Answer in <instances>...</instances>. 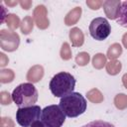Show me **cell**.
Returning <instances> with one entry per match:
<instances>
[{
  "mask_svg": "<svg viewBox=\"0 0 127 127\" xmlns=\"http://www.w3.org/2000/svg\"><path fill=\"white\" fill-rule=\"evenodd\" d=\"M8 62H9L8 58L3 53H0V65L1 66H5L8 64Z\"/></svg>",
  "mask_w": 127,
  "mask_h": 127,
  "instance_id": "obj_28",
  "label": "cell"
},
{
  "mask_svg": "<svg viewBox=\"0 0 127 127\" xmlns=\"http://www.w3.org/2000/svg\"><path fill=\"white\" fill-rule=\"evenodd\" d=\"M80 15H81V8L80 7H75L74 9H72L71 11H69L66 14V16L64 18L65 25H67V26L74 25L79 20Z\"/></svg>",
  "mask_w": 127,
  "mask_h": 127,
  "instance_id": "obj_12",
  "label": "cell"
},
{
  "mask_svg": "<svg viewBox=\"0 0 127 127\" xmlns=\"http://www.w3.org/2000/svg\"><path fill=\"white\" fill-rule=\"evenodd\" d=\"M20 5L22 6L23 9L29 10V9H30V6L32 5V2H31V1H21V2H20Z\"/></svg>",
  "mask_w": 127,
  "mask_h": 127,
  "instance_id": "obj_29",
  "label": "cell"
},
{
  "mask_svg": "<svg viewBox=\"0 0 127 127\" xmlns=\"http://www.w3.org/2000/svg\"><path fill=\"white\" fill-rule=\"evenodd\" d=\"M86 100L79 92H71L60 100V107L65 116L69 118H75L86 110Z\"/></svg>",
  "mask_w": 127,
  "mask_h": 127,
  "instance_id": "obj_1",
  "label": "cell"
},
{
  "mask_svg": "<svg viewBox=\"0 0 127 127\" xmlns=\"http://www.w3.org/2000/svg\"><path fill=\"white\" fill-rule=\"evenodd\" d=\"M34 19L40 29L49 27V20L47 19V9L44 5H39L34 10Z\"/></svg>",
  "mask_w": 127,
  "mask_h": 127,
  "instance_id": "obj_9",
  "label": "cell"
},
{
  "mask_svg": "<svg viewBox=\"0 0 127 127\" xmlns=\"http://www.w3.org/2000/svg\"><path fill=\"white\" fill-rule=\"evenodd\" d=\"M0 127H14V122L10 117H2Z\"/></svg>",
  "mask_w": 127,
  "mask_h": 127,
  "instance_id": "obj_26",
  "label": "cell"
},
{
  "mask_svg": "<svg viewBox=\"0 0 127 127\" xmlns=\"http://www.w3.org/2000/svg\"><path fill=\"white\" fill-rule=\"evenodd\" d=\"M86 5H88L90 7V9L92 10H97L99 9V7L102 5V2H99V1H86Z\"/></svg>",
  "mask_w": 127,
  "mask_h": 127,
  "instance_id": "obj_27",
  "label": "cell"
},
{
  "mask_svg": "<svg viewBox=\"0 0 127 127\" xmlns=\"http://www.w3.org/2000/svg\"><path fill=\"white\" fill-rule=\"evenodd\" d=\"M106 56L103 54H96L93 58H92V65L93 67H95L96 69H100L102 68L105 64H106Z\"/></svg>",
  "mask_w": 127,
  "mask_h": 127,
  "instance_id": "obj_18",
  "label": "cell"
},
{
  "mask_svg": "<svg viewBox=\"0 0 127 127\" xmlns=\"http://www.w3.org/2000/svg\"><path fill=\"white\" fill-rule=\"evenodd\" d=\"M42 114V109L39 105L18 108L16 111L17 123L22 127H30L35 121L39 120Z\"/></svg>",
  "mask_w": 127,
  "mask_h": 127,
  "instance_id": "obj_5",
  "label": "cell"
},
{
  "mask_svg": "<svg viewBox=\"0 0 127 127\" xmlns=\"http://www.w3.org/2000/svg\"><path fill=\"white\" fill-rule=\"evenodd\" d=\"M20 44V37L17 33L8 30L0 31V46L6 52H14L18 49Z\"/></svg>",
  "mask_w": 127,
  "mask_h": 127,
  "instance_id": "obj_7",
  "label": "cell"
},
{
  "mask_svg": "<svg viewBox=\"0 0 127 127\" xmlns=\"http://www.w3.org/2000/svg\"><path fill=\"white\" fill-rule=\"evenodd\" d=\"M69 40L71 42V46L72 47H80L83 45L84 42V36L82 31L79 28H72L69 31Z\"/></svg>",
  "mask_w": 127,
  "mask_h": 127,
  "instance_id": "obj_10",
  "label": "cell"
},
{
  "mask_svg": "<svg viewBox=\"0 0 127 127\" xmlns=\"http://www.w3.org/2000/svg\"><path fill=\"white\" fill-rule=\"evenodd\" d=\"M116 22L121 27L127 28V1L121 2V6L117 14Z\"/></svg>",
  "mask_w": 127,
  "mask_h": 127,
  "instance_id": "obj_13",
  "label": "cell"
},
{
  "mask_svg": "<svg viewBox=\"0 0 127 127\" xmlns=\"http://www.w3.org/2000/svg\"><path fill=\"white\" fill-rule=\"evenodd\" d=\"M50 90L56 97H64L71 92L75 87V78L66 71H61L55 74L49 84Z\"/></svg>",
  "mask_w": 127,
  "mask_h": 127,
  "instance_id": "obj_2",
  "label": "cell"
},
{
  "mask_svg": "<svg viewBox=\"0 0 127 127\" xmlns=\"http://www.w3.org/2000/svg\"><path fill=\"white\" fill-rule=\"evenodd\" d=\"M90 36L96 41H104L111 33V26L109 22L103 17L93 19L89 24Z\"/></svg>",
  "mask_w": 127,
  "mask_h": 127,
  "instance_id": "obj_6",
  "label": "cell"
},
{
  "mask_svg": "<svg viewBox=\"0 0 127 127\" xmlns=\"http://www.w3.org/2000/svg\"><path fill=\"white\" fill-rule=\"evenodd\" d=\"M121 54H122L121 45L118 44V43H114L109 47V49L107 51L106 58H108L110 61H113V60H116L118 57H120Z\"/></svg>",
  "mask_w": 127,
  "mask_h": 127,
  "instance_id": "obj_14",
  "label": "cell"
},
{
  "mask_svg": "<svg viewBox=\"0 0 127 127\" xmlns=\"http://www.w3.org/2000/svg\"><path fill=\"white\" fill-rule=\"evenodd\" d=\"M86 96H87V98H88L91 102H93V103H99V102H101V101L104 99L102 93H101L98 89H96V88H93V89L89 90V91L86 93Z\"/></svg>",
  "mask_w": 127,
  "mask_h": 127,
  "instance_id": "obj_19",
  "label": "cell"
},
{
  "mask_svg": "<svg viewBox=\"0 0 127 127\" xmlns=\"http://www.w3.org/2000/svg\"><path fill=\"white\" fill-rule=\"evenodd\" d=\"M61 58L64 61H68L71 58V51L67 43H64L61 49Z\"/></svg>",
  "mask_w": 127,
  "mask_h": 127,
  "instance_id": "obj_24",
  "label": "cell"
},
{
  "mask_svg": "<svg viewBox=\"0 0 127 127\" xmlns=\"http://www.w3.org/2000/svg\"><path fill=\"white\" fill-rule=\"evenodd\" d=\"M81 127H115V126L113 124L103 121V120H94V121L88 122L87 124H85Z\"/></svg>",
  "mask_w": 127,
  "mask_h": 127,
  "instance_id": "obj_23",
  "label": "cell"
},
{
  "mask_svg": "<svg viewBox=\"0 0 127 127\" xmlns=\"http://www.w3.org/2000/svg\"><path fill=\"white\" fill-rule=\"evenodd\" d=\"M14 78V72L12 69H1L0 70V81L2 83L11 82Z\"/></svg>",
  "mask_w": 127,
  "mask_h": 127,
  "instance_id": "obj_20",
  "label": "cell"
},
{
  "mask_svg": "<svg viewBox=\"0 0 127 127\" xmlns=\"http://www.w3.org/2000/svg\"><path fill=\"white\" fill-rule=\"evenodd\" d=\"M89 60H90V57H89V55H88L87 53H85V52L78 53L77 56L75 57V63H76L78 65H80V66H83V65L87 64L88 62H89Z\"/></svg>",
  "mask_w": 127,
  "mask_h": 127,
  "instance_id": "obj_22",
  "label": "cell"
},
{
  "mask_svg": "<svg viewBox=\"0 0 127 127\" xmlns=\"http://www.w3.org/2000/svg\"><path fill=\"white\" fill-rule=\"evenodd\" d=\"M122 43H123V46L127 49V33H125L122 37Z\"/></svg>",
  "mask_w": 127,
  "mask_h": 127,
  "instance_id": "obj_31",
  "label": "cell"
},
{
  "mask_svg": "<svg viewBox=\"0 0 127 127\" xmlns=\"http://www.w3.org/2000/svg\"><path fill=\"white\" fill-rule=\"evenodd\" d=\"M121 67H122L121 63L119 61H116V60L110 61L108 64H106V70L111 75L117 74L121 70Z\"/></svg>",
  "mask_w": 127,
  "mask_h": 127,
  "instance_id": "obj_16",
  "label": "cell"
},
{
  "mask_svg": "<svg viewBox=\"0 0 127 127\" xmlns=\"http://www.w3.org/2000/svg\"><path fill=\"white\" fill-rule=\"evenodd\" d=\"M114 103L118 109H124L127 106V95L123 93L117 94L114 98Z\"/></svg>",
  "mask_w": 127,
  "mask_h": 127,
  "instance_id": "obj_21",
  "label": "cell"
},
{
  "mask_svg": "<svg viewBox=\"0 0 127 127\" xmlns=\"http://www.w3.org/2000/svg\"><path fill=\"white\" fill-rule=\"evenodd\" d=\"M41 121L46 127H62L65 121V115L60 105H49L42 110Z\"/></svg>",
  "mask_w": 127,
  "mask_h": 127,
  "instance_id": "obj_4",
  "label": "cell"
},
{
  "mask_svg": "<svg viewBox=\"0 0 127 127\" xmlns=\"http://www.w3.org/2000/svg\"><path fill=\"white\" fill-rule=\"evenodd\" d=\"M38 90L31 82L19 84L12 92V99L19 108L34 105L38 100Z\"/></svg>",
  "mask_w": 127,
  "mask_h": 127,
  "instance_id": "obj_3",
  "label": "cell"
},
{
  "mask_svg": "<svg viewBox=\"0 0 127 127\" xmlns=\"http://www.w3.org/2000/svg\"><path fill=\"white\" fill-rule=\"evenodd\" d=\"M30 127H46L45 126V124L42 122V121H40V120H37V121H35Z\"/></svg>",
  "mask_w": 127,
  "mask_h": 127,
  "instance_id": "obj_30",
  "label": "cell"
},
{
  "mask_svg": "<svg viewBox=\"0 0 127 127\" xmlns=\"http://www.w3.org/2000/svg\"><path fill=\"white\" fill-rule=\"evenodd\" d=\"M12 100V94H10L8 91L0 92V102L2 105H9Z\"/></svg>",
  "mask_w": 127,
  "mask_h": 127,
  "instance_id": "obj_25",
  "label": "cell"
},
{
  "mask_svg": "<svg viewBox=\"0 0 127 127\" xmlns=\"http://www.w3.org/2000/svg\"><path fill=\"white\" fill-rule=\"evenodd\" d=\"M21 32L25 35H28L32 32L33 30V27H34V22H33V19L31 16H26L22 23H21Z\"/></svg>",
  "mask_w": 127,
  "mask_h": 127,
  "instance_id": "obj_15",
  "label": "cell"
},
{
  "mask_svg": "<svg viewBox=\"0 0 127 127\" xmlns=\"http://www.w3.org/2000/svg\"><path fill=\"white\" fill-rule=\"evenodd\" d=\"M122 82H123V85L127 88V73H125V74L122 76Z\"/></svg>",
  "mask_w": 127,
  "mask_h": 127,
  "instance_id": "obj_32",
  "label": "cell"
},
{
  "mask_svg": "<svg viewBox=\"0 0 127 127\" xmlns=\"http://www.w3.org/2000/svg\"><path fill=\"white\" fill-rule=\"evenodd\" d=\"M5 3L7 5H17V2H9V1H5Z\"/></svg>",
  "mask_w": 127,
  "mask_h": 127,
  "instance_id": "obj_33",
  "label": "cell"
},
{
  "mask_svg": "<svg viewBox=\"0 0 127 127\" xmlns=\"http://www.w3.org/2000/svg\"><path fill=\"white\" fill-rule=\"evenodd\" d=\"M6 24L7 26L11 29V30H15L17 29L19 26H21V22H20V19L17 15L15 14H7V17H6Z\"/></svg>",
  "mask_w": 127,
  "mask_h": 127,
  "instance_id": "obj_17",
  "label": "cell"
},
{
  "mask_svg": "<svg viewBox=\"0 0 127 127\" xmlns=\"http://www.w3.org/2000/svg\"><path fill=\"white\" fill-rule=\"evenodd\" d=\"M102 6L106 16L111 20H116L117 14L121 6V2L118 0H107L102 2Z\"/></svg>",
  "mask_w": 127,
  "mask_h": 127,
  "instance_id": "obj_8",
  "label": "cell"
},
{
  "mask_svg": "<svg viewBox=\"0 0 127 127\" xmlns=\"http://www.w3.org/2000/svg\"><path fill=\"white\" fill-rule=\"evenodd\" d=\"M43 76H44V68L42 65L39 64L32 66L27 73V79L31 82H38L43 78Z\"/></svg>",
  "mask_w": 127,
  "mask_h": 127,
  "instance_id": "obj_11",
  "label": "cell"
}]
</instances>
